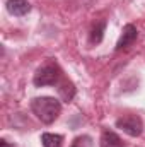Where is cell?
Instances as JSON below:
<instances>
[{
	"mask_svg": "<svg viewBox=\"0 0 145 147\" xmlns=\"http://www.w3.org/2000/svg\"><path fill=\"white\" fill-rule=\"evenodd\" d=\"M31 110L39 121L51 125L62 113V103L55 98L41 96V98H34L31 101Z\"/></svg>",
	"mask_w": 145,
	"mask_h": 147,
	"instance_id": "1",
	"label": "cell"
},
{
	"mask_svg": "<svg viewBox=\"0 0 145 147\" xmlns=\"http://www.w3.org/2000/svg\"><path fill=\"white\" fill-rule=\"evenodd\" d=\"M63 79L62 75V69L58 67V63L55 60L46 62L44 65H41L36 70L34 77H33V84L36 87H44V86H56L60 84V80Z\"/></svg>",
	"mask_w": 145,
	"mask_h": 147,
	"instance_id": "2",
	"label": "cell"
},
{
	"mask_svg": "<svg viewBox=\"0 0 145 147\" xmlns=\"http://www.w3.org/2000/svg\"><path fill=\"white\" fill-rule=\"evenodd\" d=\"M116 127L130 137H138L144 132V121L137 115H126L116 120Z\"/></svg>",
	"mask_w": 145,
	"mask_h": 147,
	"instance_id": "3",
	"label": "cell"
},
{
	"mask_svg": "<svg viewBox=\"0 0 145 147\" xmlns=\"http://www.w3.org/2000/svg\"><path fill=\"white\" fill-rule=\"evenodd\" d=\"M137 38H138V31H137V28H135L133 24H126V26L123 28V33H121V36H119V39H118L114 50H116V51H121V50L132 46V45L137 41Z\"/></svg>",
	"mask_w": 145,
	"mask_h": 147,
	"instance_id": "4",
	"label": "cell"
},
{
	"mask_svg": "<svg viewBox=\"0 0 145 147\" xmlns=\"http://www.w3.org/2000/svg\"><path fill=\"white\" fill-rule=\"evenodd\" d=\"M7 10L15 17H22L31 12V3L28 0H7Z\"/></svg>",
	"mask_w": 145,
	"mask_h": 147,
	"instance_id": "5",
	"label": "cell"
},
{
	"mask_svg": "<svg viewBox=\"0 0 145 147\" xmlns=\"http://www.w3.org/2000/svg\"><path fill=\"white\" fill-rule=\"evenodd\" d=\"M101 147H123V142L114 132L104 130L101 135Z\"/></svg>",
	"mask_w": 145,
	"mask_h": 147,
	"instance_id": "6",
	"label": "cell"
},
{
	"mask_svg": "<svg viewBox=\"0 0 145 147\" xmlns=\"http://www.w3.org/2000/svg\"><path fill=\"white\" fill-rule=\"evenodd\" d=\"M104 29H106V22H104V21L97 22V24H96V26L91 29L89 41H91L92 45H99V43L103 41V38H104Z\"/></svg>",
	"mask_w": 145,
	"mask_h": 147,
	"instance_id": "7",
	"label": "cell"
},
{
	"mask_svg": "<svg viewBox=\"0 0 145 147\" xmlns=\"http://www.w3.org/2000/svg\"><path fill=\"white\" fill-rule=\"evenodd\" d=\"M58 92H60V98H62L63 101L70 103V101L73 99V96H75V87H73L72 82L63 80V82L60 84V87H58Z\"/></svg>",
	"mask_w": 145,
	"mask_h": 147,
	"instance_id": "8",
	"label": "cell"
},
{
	"mask_svg": "<svg viewBox=\"0 0 145 147\" xmlns=\"http://www.w3.org/2000/svg\"><path fill=\"white\" fill-rule=\"evenodd\" d=\"M41 142H43V147H62L63 137L58 134H43Z\"/></svg>",
	"mask_w": 145,
	"mask_h": 147,
	"instance_id": "9",
	"label": "cell"
},
{
	"mask_svg": "<svg viewBox=\"0 0 145 147\" xmlns=\"http://www.w3.org/2000/svg\"><path fill=\"white\" fill-rule=\"evenodd\" d=\"M91 139L87 137V135H84V137H77L75 140H73L72 147H91Z\"/></svg>",
	"mask_w": 145,
	"mask_h": 147,
	"instance_id": "10",
	"label": "cell"
},
{
	"mask_svg": "<svg viewBox=\"0 0 145 147\" xmlns=\"http://www.w3.org/2000/svg\"><path fill=\"white\" fill-rule=\"evenodd\" d=\"M0 147H14V146H10L5 139H2V140H0Z\"/></svg>",
	"mask_w": 145,
	"mask_h": 147,
	"instance_id": "11",
	"label": "cell"
}]
</instances>
